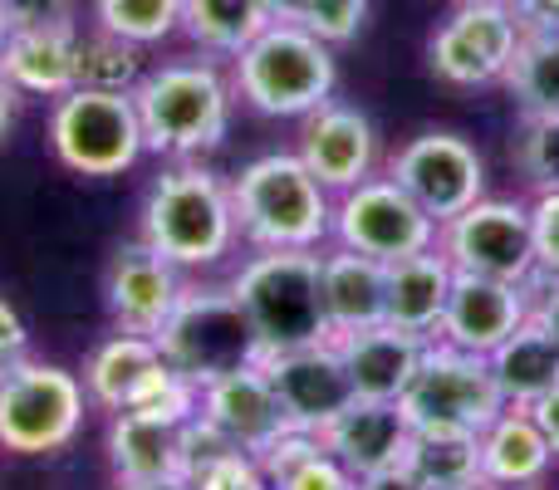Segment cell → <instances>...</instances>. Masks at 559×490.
<instances>
[{
	"label": "cell",
	"instance_id": "bcb514c9",
	"mask_svg": "<svg viewBox=\"0 0 559 490\" xmlns=\"http://www.w3.org/2000/svg\"><path fill=\"white\" fill-rule=\"evenodd\" d=\"M123 490H192L187 481H143V486H123Z\"/></svg>",
	"mask_w": 559,
	"mask_h": 490
},
{
	"label": "cell",
	"instance_id": "30bf717a",
	"mask_svg": "<svg viewBox=\"0 0 559 490\" xmlns=\"http://www.w3.org/2000/svg\"><path fill=\"white\" fill-rule=\"evenodd\" d=\"M84 383L55 363H15L0 373V446L15 456H45L74 442L84 422Z\"/></svg>",
	"mask_w": 559,
	"mask_h": 490
},
{
	"label": "cell",
	"instance_id": "4dcf8cb0",
	"mask_svg": "<svg viewBox=\"0 0 559 490\" xmlns=\"http://www.w3.org/2000/svg\"><path fill=\"white\" fill-rule=\"evenodd\" d=\"M407 466L427 490H456L481 481V442L472 432H413Z\"/></svg>",
	"mask_w": 559,
	"mask_h": 490
},
{
	"label": "cell",
	"instance_id": "8d00e7d4",
	"mask_svg": "<svg viewBox=\"0 0 559 490\" xmlns=\"http://www.w3.org/2000/svg\"><path fill=\"white\" fill-rule=\"evenodd\" d=\"M531 231H535V265H540V279H559V187H535Z\"/></svg>",
	"mask_w": 559,
	"mask_h": 490
},
{
	"label": "cell",
	"instance_id": "f35d334b",
	"mask_svg": "<svg viewBox=\"0 0 559 490\" xmlns=\"http://www.w3.org/2000/svg\"><path fill=\"white\" fill-rule=\"evenodd\" d=\"M25 348H29V334H25V319L0 299V373L15 363H25Z\"/></svg>",
	"mask_w": 559,
	"mask_h": 490
},
{
	"label": "cell",
	"instance_id": "ac0fdd59",
	"mask_svg": "<svg viewBox=\"0 0 559 490\" xmlns=\"http://www.w3.org/2000/svg\"><path fill=\"white\" fill-rule=\"evenodd\" d=\"M202 417L236 446V452L261 456L265 446H275L280 437L289 432V417L280 407L271 378H265L261 363L236 368L226 378H212L202 387Z\"/></svg>",
	"mask_w": 559,
	"mask_h": 490
},
{
	"label": "cell",
	"instance_id": "f546056e",
	"mask_svg": "<svg viewBox=\"0 0 559 490\" xmlns=\"http://www.w3.org/2000/svg\"><path fill=\"white\" fill-rule=\"evenodd\" d=\"M506 88H511L525 123L559 118V35H521Z\"/></svg>",
	"mask_w": 559,
	"mask_h": 490
},
{
	"label": "cell",
	"instance_id": "f6af8a7d",
	"mask_svg": "<svg viewBox=\"0 0 559 490\" xmlns=\"http://www.w3.org/2000/svg\"><path fill=\"white\" fill-rule=\"evenodd\" d=\"M265 10H271V20H299L309 10V0H265Z\"/></svg>",
	"mask_w": 559,
	"mask_h": 490
},
{
	"label": "cell",
	"instance_id": "3957f363",
	"mask_svg": "<svg viewBox=\"0 0 559 490\" xmlns=\"http://www.w3.org/2000/svg\"><path fill=\"white\" fill-rule=\"evenodd\" d=\"M231 79L206 59H177L138 79L133 104L143 118V143L167 157H192L226 143L231 128Z\"/></svg>",
	"mask_w": 559,
	"mask_h": 490
},
{
	"label": "cell",
	"instance_id": "8fae6325",
	"mask_svg": "<svg viewBox=\"0 0 559 490\" xmlns=\"http://www.w3.org/2000/svg\"><path fill=\"white\" fill-rule=\"evenodd\" d=\"M437 250L452 260L456 275H491L535 285V231H531V202L511 196H481L462 216L437 226Z\"/></svg>",
	"mask_w": 559,
	"mask_h": 490
},
{
	"label": "cell",
	"instance_id": "ba28073f",
	"mask_svg": "<svg viewBox=\"0 0 559 490\" xmlns=\"http://www.w3.org/2000/svg\"><path fill=\"white\" fill-rule=\"evenodd\" d=\"M403 417L413 422V432H472L481 437V427L506 407L501 387L491 378V363L481 354H462V348L432 338L417 363L407 393L397 397Z\"/></svg>",
	"mask_w": 559,
	"mask_h": 490
},
{
	"label": "cell",
	"instance_id": "60d3db41",
	"mask_svg": "<svg viewBox=\"0 0 559 490\" xmlns=\"http://www.w3.org/2000/svg\"><path fill=\"white\" fill-rule=\"evenodd\" d=\"M531 319L545 328V334L559 344V279H535V304Z\"/></svg>",
	"mask_w": 559,
	"mask_h": 490
},
{
	"label": "cell",
	"instance_id": "7bdbcfd3",
	"mask_svg": "<svg viewBox=\"0 0 559 490\" xmlns=\"http://www.w3.org/2000/svg\"><path fill=\"white\" fill-rule=\"evenodd\" d=\"M531 413H535V422H540L545 442H550V452H555V462H559V383L540 397V403H531Z\"/></svg>",
	"mask_w": 559,
	"mask_h": 490
},
{
	"label": "cell",
	"instance_id": "5bb4252c",
	"mask_svg": "<svg viewBox=\"0 0 559 490\" xmlns=\"http://www.w3.org/2000/svg\"><path fill=\"white\" fill-rule=\"evenodd\" d=\"M388 177L432 216L437 226L462 216L472 202L486 196V157L476 153V143H466L462 133H417L407 147H397V157L388 163Z\"/></svg>",
	"mask_w": 559,
	"mask_h": 490
},
{
	"label": "cell",
	"instance_id": "d6a6232c",
	"mask_svg": "<svg viewBox=\"0 0 559 490\" xmlns=\"http://www.w3.org/2000/svg\"><path fill=\"white\" fill-rule=\"evenodd\" d=\"M138 45L108 35L104 25L94 35H79V84L84 88H123L133 94L138 88Z\"/></svg>",
	"mask_w": 559,
	"mask_h": 490
},
{
	"label": "cell",
	"instance_id": "9c48e42d",
	"mask_svg": "<svg viewBox=\"0 0 559 490\" xmlns=\"http://www.w3.org/2000/svg\"><path fill=\"white\" fill-rule=\"evenodd\" d=\"M84 393L104 413H202V387L167 363L157 338L123 328L94 348L84 368Z\"/></svg>",
	"mask_w": 559,
	"mask_h": 490
},
{
	"label": "cell",
	"instance_id": "f907efd6",
	"mask_svg": "<svg viewBox=\"0 0 559 490\" xmlns=\"http://www.w3.org/2000/svg\"><path fill=\"white\" fill-rule=\"evenodd\" d=\"M506 5H511V0H506Z\"/></svg>",
	"mask_w": 559,
	"mask_h": 490
},
{
	"label": "cell",
	"instance_id": "7c38bea8",
	"mask_svg": "<svg viewBox=\"0 0 559 490\" xmlns=\"http://www.w3.org/2000/svg\"><path fill=\"white\" fill-rule=\"evenodd\" d=\"M521 35L525 29L506 0H456V10L427 39V69L452 88L506 84Z\"/></svg>",
	"mask_w": 559,
	"mask_h": 490
},
{
	"label": "cell",
	"instance_id": "681fc988",
	"mask_svg": "<svg viewBox=\"0 0 559 490\" xmlns=\"http://www.w3.org/2000/svg\"><path fill=\"white\" fill-rule=\"evenodd\" d=\"M531 490H550V481H545V486H531Z\"/></svg>",
	"mask_w": 559,
	"mask_h": 490
},
{
	"label": "cell",
	"instance_id": "2e32d148",
	"mask_svg": "<svg viewBox=\"0 0 559 490\" xmlns=\"http://www.w3.org/2000/svg\"><path fill=\"white\" fill-rule=\"evenodd\" d=\"M531 304H535V285H515V279H491V275H456L437 338L462 348V354L491 358L531 319Z\"/></svg>",
	"mask_w": 559,
	"mask_h": 490
},
{
	"label": "cell",
	"instance_id": "e0dca14e",
	"mask_svg": "<svg viewBox=\"0 0 559 490\" xmlns=\"http://www.w3.org/2000/svg\"><path fill=\"white\" fill-rule=\"evenodd\" d=\"M299 163L319 177V187L329 192H348V187L368 182L378 167V133L358 108L334 104L329 98L324 108L305 113V128H299Z\"/></svg>",
	"mask_w": 559,
	"mask_h": 490
},
{
	"label": "cell",
	"instance_id": "e575fe53",
	"mask_svg": "<svg viewBox=\"0 0 559 490\" xmlns=\"http://www.w3.org/2000/svg\"><path fill=\"white\" fill-rule=\"evenodd\" d=\"M192 490H275L265 466L251 452H222L216 462H206L202 471L187 481Z\"/></svg>",
	"mask_w": 559,
	"mask_h": 490
},
{
	"label": "cell",
	"instance_id": "484cf974",
	"mask_svg": "<svg viewBox=\"0 0 559 490\" xmlns=\"http://www.w3.org/2000/svg\"><path fill=\"white\" fill-rule=\"evenodd\" d=\"M452 260L442 250H417L388 265V324L407 328L417 338H437L447 314V295H452Z\"/></svg>",
	"mask_w": 559,
	"mask_h": 490
},
{
	"label": "cell",
	"instance_id": "6da1fadb",
	"mask_svg": "<svg viewBox=\"0 0 559 490\" xmlns=\"http://www.w3.org/2000/svg\"><path fill=\"white\" fill-rule=\"evenodd\" d=\"M236 231L255 250H319L334 236V192L299 163V153H271L241 167L231 182Z\"/></svg>",
	"mask_w": 559,
	"mask_h": 490
},
{
	"label": "cell",
	"instance_id": "ab89813d",
	"mask_svg": "<svg viewBox=\"0 0 559 490\" xmlns=\"http://www.w3.org/2000/svg\"><path fill=\"white\" fill-rule=\"evenodd\" d=\"M525 35H559V0H511Z\"/></svg>",
	"mask_w": 559,
	"mask_h": 490
},
{
	"label": "cell",
	"instance_id": "603a6c76",
	"mask_svg": "<svg viewBox=\"0 0 559 490\" xmlns=\"http://www.w3.org/2000/svg\"><path fill=\"white\" fill-rule=\"evenodd\" d=\"M481 481L496 490H531L545 486L555 471V452L545 442L540 422L531 407H511L506 403L491 422L481 427Z\"/></svg>",
	"mask_w": 559,
	"mask_h": 490
},
{
	"label": "cell",
	"instance_id": "c3c4849f",
	"mask_svg": "<svg viewBox=\"0 0 559 490\" xmlns=\"http://www.w3.org/2000/svg\"><path fill=\"white\" fill-rule=\"evenodd\" d=\"M456 490H496V486H486V481H472V486H456Z\"/></svg>",
	"mask_w": 559,
	"mask_h": 490
},
{
	"label": "cell",
	"instance_id": "d6986e66",
	"mask_svg": "<svg viewBox=\"0 0 559 490\" xmlns=\"http://www.w3.org/2000/svg\"><path fill=\"white\" fill-rule=\"evenodd\" d=\"M197 413H114L108 422V462L118 486L182 481L187 427Z\"/></svg>",
	"mask_w": 559,
	"mask_h": 490
},
{
	"label": "cell",
	"instance_id": "836d02e7",
	"mask_svg": "<svg viewBox=\"0 0 559 490\" xmlns=\"http://www.w3.org/2000/svg\"><path fill=\"white\" fill-rule=\"evenodd\" d=\"M309 35H319L324 45H348L358 39V29L368 25V0H309V10L295 20Z\"/></svg>",
	"mask_w": 559,
	"mask_h": 490
},
{
	"label": "cell",
	"instance_id": "7dc6e473",
	"mask_svg": "<svg viewBox=\"0 0 559 490\" xmlns=\"http://www.w3.org/2000/svg\"><path fill=\"white\" fill-rule=\"evenodd\" d=\"M5 35H10V15H5V0H0V45H5Z\"/></svg>",
	"mask_w": 559,
	"mask_h": 490
},
{
	"label": "cell",
	"instance_id": "ee69618b",
	"mask_svg": "<svg viewBox=\"0 0 559 490\" xmlns=\"http://www.w3.org/2000/svg\"><path fill=\"white\" fill-rule=\"evenodd\" d=\"M10 123H15V84L0 74V138H5Z\"/></svg>",
	"mask_w": 559,
	"mask_h": 490
},
{
	"label": "cell",
	"instance_id": "7402d4cb",
	"mask_svg": "<svg viewBox=\"0 0 559 490\" xmlns=\"http://www.w3.org/2000/svg\"><path fill=\"white\" fill-rule=\"evenodd\" d=\"M319 295L334 338L388 324V265L373 255H358L348 246L319 255Z\"/></svg>",
	"mask_w": 559,
	"mask_h": 490
},
{
	"label": "cell",
	"instance_id": "cb8c5ba5",
	"mask_svg": "<svg viewBox=\"0 0 559 490\" xmlns=\"http://www.w3.org/2000/svg\"><path fill=\"white\" fill-rule=\"evenodd\" d=\"M334 344H338V354H344V368H348V378H354L358 397L397 403V397L407 393V383H413V373L432 338H417L393 324H373V328L334 338Z\"/></svg>",
	"mask_w": 559,
	"mask_h": 490
},
{
	"label": "cell",
	"instance_id": "7a4b0ae2",
	"mask_svg": "<svg viewBox=\"0 0 559 490\" xmlns=\"http://www.w3.org/2000/svg\"><path fill=\"white\" fill-rule=\"evenodd\" d=\"M231 88L265 118H305L324 108L338 88L334 45H324L295 20H271L236 55Z\"/></svg>",
	"mask_w": 559,
	"mask_h": 490
},
{
	"label": "cell",
	"instance_id": "b9f144b4",
	"mask_svg": "<svg viewBox=\"0 0 559 490\" xmlns=\"http://www.w3.org/2000/svg\"><path fill=\"white\" fill-rule=\"evenodd\" d=\"M358 490H427L423 476L413 466H388V471H373V476H358Z\"/></svg>",
	"mask_w": 559,
	"mask_h": 490
},
{
	"label": "cell",
	"instance_id": "d590c367",
	"mask_svg": "<svg viewBox=\"0 0 559 490\" xmlns=\"http://www.w3.org/2000/svg\"><path fill=\"white\" fill-rule=\"evenodd\" d=\"M521 167L535 187H559V118H535V123H525Z\"/></svg>",
	"mask_w": 559,
	"mask_h": 490
},
{
	"label": "cell",
	"instance_id": "4316f807",
	"mask_svg": "<svg viewBox=\"0 0 559 490\" xmlns=\"http://www.w3.org/2000/svg\"><path fill=\"white\" fill-rule=\"evenodd\" d=\"M486 363H491L496 387H501V397L511 407L540 403V397L559 383V344L535 324V319H525Z\"/></svg>",
	"mask_w": 559,
	"mask_h": 490
},
{
	"label": "cell",
	"instance_id": "ffe728a7",
	"mask_svg": "<svg viewBox=\"0 0 559 490\" xmlns=\"http://www.w3.org/2000/svg\"><path fill=\"white\" fill-rule=\"evenodd\" d=\"M182 275L167 255H157L153 246H123L114 255V270H108V314L123 334H147L167 324V314L182 299Z\"/></svg>",
	"mask_w": 559,
	"mask_h": 490
},
{
	"label": "cell",
	"instance_id": "83f0119b",
	"mask_svg": "<svg viewBox=\"0 0 559 490\" xmlns=\"http://www.w3.org/2000/svg\"><path fill=\"white\" fill-rule=\"evenodd\" d=\"M255 462L265 466L275 490H358V476L319 442V432H295L289 427Z\"/></svg>",
	"mask_w": 559,
	"mask_h": 490
},
{
	"label": "cell",
	"instance_id": "9a60e30c",
	"mask_svg": "<svg viewBox=\"0 0 559 490\" xmlns=\"http://www.w3.org/2000/svg\"><path fill=\"white\" fill-rule=\"evenodd\" d=\"M261 368H265V378H271V387H275V397L295 432H324L358 397L334 338H329V344H309V348H289V354H265Z\"/></svg>",
	"mask_w": 559,
	"mask_h": 490
},
{
	"label": "cell",
	"instance_id": "4fadbf2b",
	"mask_svg": "<svg viewBox=\"0 0 559 490\" xmlns=\"http://www.w3.org/2000/svg\"><path fill=\"white\" fill-rule=\"evenodd\" d=\"M334 241L373 255L383 265L417 250L437 246V222L393 182V177H368L334 196Z\"/></svg>",
	"mask_w": 559,
	"mask_h": 490
},
{
	"label": "cell",
	"instance_id": "44dd1931",
	"mask_svg": "<svg viewBox=\"0 0 559 490\" xmlns=\"http://www.w3.org/2000/svg\"><path fill=\"white\" fill-rule=\"evenodd\" d=\"M319 442L354 476H373V471H388V466L407 462V452H413V422L403 417L397 403L354 397V403L319 432Z\"/></svg>",
	"mask_w": 559,
	"mask_h": 490
},
{
	"label": "cell",
	"instance_id": "d4e9b609",
	"mask_svg": "<svg viewBox=\"0 0 559 490\" xmlns=\"http://www.w3.org/2000/svg\"><path fill=\"white\" fill-rule=\"evenodd\" d=\"M0 74L25 94L59 98L79 88V29L74 25H39L10 29L0 45Z\"/></svg>",
	"mask_w": 559,
	"mask_h": 490
},
{
	"label": "cell",
	"instance_id": "74e56055",
	"mask_svg": "<svg viewBox=\"0 0 559 490\" xmlns=\"http://www.w3.org/2000/svg\"><path fill=\"white\" fill-rule=\"evenodd\" d=\"M79 0H5L10 29H39V25H74Z\"/></svg>",
	"mask_w": 559,
	"mask_h": 490
},
{
	"label": "cell",
	"instance_id": "8992f818",
	"mask_svg": "<svg viewBox=\"0 0 559 490\" xmlns=\"http://www.w3.org/2000/svg\"><path fill=\"white\" fill-rule=\"evenodd\" d=\"M153 338L167 354V363L182 378H192L197 387H206L212 378L236 373V368L261 363V338H255L251 319H246L241 299L231 295V285L182 289L177 309L167 314V324Z\"/></svg>",
	"mask_w": 559,
	"mask_h": 490
},
{
	"label": "cell",
	"instance_id": "1f68e13d",
	"mask_svg": "<svg viewBox=\"0 0 559 490\" xmlns=\"http://www.w3.org/2000/svg\"><path fill=\"white\" fill-rule=\"evenodd\" d=\"M182 5L187 0H94L98 25L138 49L173 39L182 29Z\"/></svg>",
	"mask_w": 559,
	"mask_h": 490
},
{
	"label": "cell",
	"instance_id": "5b68a950",
	"mask_svg": "<svg viewBox=\"0 0 559 490\" xmlns=\"http://www.w3.org/2000/svg\"><path fill=\"white\" fill-rule=\"evenodd\" d=\"M236 206L231 187L206 167H173L153 182L143 206V241L167 255L177 270L216 265L236 246Z\"/></svg>",
	"mask_w": 559,
	"mask_h": 490
},
{
	"label": "cell",
	"instance_id": "f1b7e54d",
	"mask_svg": "<svg viewBox=\"0 0 559 490\" xmlns=\"http://www.w3.org/2000/svg\"><path fill=\"white\" fill-rule=\"evenodd\" d=\"M265 25H271L265 0H187L182 5V29L206 55L236 59Z\"/></svg>",
	"mask_w": 559,
	"mask_h": 490
},
{
	"label": "cell",
	"instance_id": "52a82bcc",
	"mask_svg": "<svg viewBox=\"0 0 559 490\" xmlns=\"http://www.w3.org/2000/svg\"><path fill=\"white\" fill-rule=\"evenodd\" d=\"M49 143L79 177H118L147 153L143 118L123 88H69L49 113Z\"/></svg>",
	"mask_w": 559,
	"mask_h": 490
},
{
	"label": "cell",
	"instance_id": "277c9868",
	"mask_svg": "<svg viewBox=\"0 0 559 490\" xmlns=\"http://www.w3.org/2000/svg\"><path fill=\"white\" fill-rule=\"evenodd\" d=\"M265 354L329 344V314L319 295V250H255L231 279Z\"/></svg>",
	"mask_w": 559,
	"mask_h": 490
}]
</instances>
